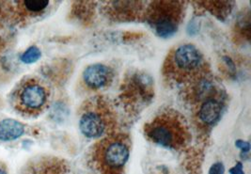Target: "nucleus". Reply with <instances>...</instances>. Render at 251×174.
Wrapping results in <instances>:
<instances>
[{
	"label": "nucleus",
	"mask_w": 251,
	"mask_h": 174,
	"mask_svg": "<svg viewBox=\"0 0 251 174\" xmlns=\"http://www.w3.org/2000/svg\"><path fill=\"white\" fill-rule=\"evenodd\" d=\"M25 125L14 119H3L0 121V141H12L22 137Z\"/></svg>",
	"instance_id": "nucleus-13"
},
{
	"label": "nucleus",
	"mask_w": 251,
	"mask_h": 174,
	"mask_svg": "<svg viewBox=\"0 0 251 174\" xmlns=\"http://www.w3.org/2000/svg\"><path fill=\"white\" fill-rule=\"evenodd\" d=\"M0 174H9L8 168L5 163L0 162Z\"/></svg>",
	"instance_id": "nucleus-18"
},
{
	"label": "nucleus",
	"mask_w": 251,
	"mask_h": 174,
	"mask_svg": "<svg viewBox=\"0 0 251 174\" xmlns=\"http://www.w3.org/2000/svg\"><path fill=\"white\" fill-rule=\"evenodd\" d=\"M197 104H199L198 110L196 111L198 125L204 128L213 127L216 125L223 111L221 93L206 97Z\"/></svg>",
	"instance_id": "nucleus-9"
},
{
	"label": "nucleus",
	"mask_w": 251,
	"mask_h": 174,
	"mask_svg": "<svg viewBox=\"0 0 251 174\" xmlns=\"http://www.w3.org/2000/svg\"><path fill=\"white\" fill-rule=\"evenodd\" d=\"M48 0H16L0 2V22L25 26L43 17L50 7Z\"/></svg>",
	"instance_id": "nucleus-7"
},
{
	"label": "nucleus",
	"mask_w": 251,
	"mask_h": 174,
	"mask_svg": "<svg viewBox=\"0 0 251 174\" xmlns=\"http://www.w3.org/2000/svg\"><path fill=\"white\" fill-rule=\"evenodd\" d=\"M143 2L138 1H113L104 6V12L107 16L119 21H134L140 18L144 13Z\"/></svg>",
	"instance_id": "nucleus-12"
},
{
	"label": "nucleus",
	"mask_w": 251,
	"mask_h": 174,
	"mask_svg": "<svg viewBox=\"0 0 251 174\" xmlns=\"http://www.w3.org/2000/svg\"><path fill=\"white\" fill-rule=\"evenodd\" d=\"M235 146H236L238 149H240V150L245 151V152H247V151H249L251 150V144H250L248 141H245V140H242V139L236 140Z\"/></svg>",
	"instance_id": "nucleus-16"
},
{
	"label": "nucleus",
	"mask_w": 251,
	"mask_h": 174,
	"mask_svg": "<svg viewBox=\"0 0 251 174\" xmlns=\"http://www.w3.org/2000/svg\"><path fill=\"white\" fill-rule=\"evenodd\" d=\"M144 15L156 34L169 38L177 32L184 16L183 2L154 1L146 9Z\"/></svg>",
	"instance_id": "nucleus-6"
},
{
	"label": "nucleus",
	"mask_w": 251,
	"mask_h": 174,
	"mask_svg": "<svg viewBox=\"0 0 251 174\" xmlns=\"http://www.w3.org/2000/svg\"><path fill=\"white\" fill-rule=\"evenodd\" d=\"M163 75L176 84H192L209 75V65L197 47L185 44L174 47L168 54Z\"/></svg>",
	"instance_id": "nucleus-1"
},
{
	"label": "nucleus",
	"mask_w": 251,
	"mask_h": 174,
	"mask_svg": "<svg viewBox=\"0 0 251 174\" xmlns=\"http://www.w3.org/2000/svg\"><path fill=\"white\" fill-rule=\"evenodd\" d=\"M20 174H69L64 160L51 155L35 157L25 165Z\"/></svg>",
	"instance_id": "nucleus-11"
},
{
	"label": "nucleus",
	"mask_w": 251,
	"mask_h": 174,
	"mask_svg": "<svg viewBox=\"0 0 251 174\" xmlns=\"http://www.w3.org/2000/svg\"><path fill=\"white\" fill-rule=\"evenodd\" d=\"M130 151L129 137L114 133L98 140L92 146L90 164L99 174H124Z\"/></svg>",
	"instance_id": "nucleus-3"
},
{
	"label": "nucleus",
	"mask_w": 251,
	"mask_h": 174,
	"mask_svg": "<svg viewBox=\"0 0 251 174\" xmlns=\"http://www.w3.org/2000/svg\"><path fill=\"white\" fill-rule=\"evenodd\" d=\"M224 172H225L224 165H223L222 163L217 162L215 163V164L211 167L209 174H224Z\"/></svg>",
	"instance_id": "nucleus-15"
},
{
	"label": "nucleus",
	"mask_w": 251,
	"mask_h": 174,
	"mask_svg": "<svg viewBox=\"0 0 251 174\" xmlns=\"http://www.w3.org/2000/svg\"><path fill=\"white\" fill-rule=\"evenodd\" d=\"M121 99L129 111H141L154 96L151 77L141 72L130 74L121 88Z\"/></svg>",
	"instance_id": "nucleus-8"
},
{
	"label": "nucleus",
	"mask_w": 251,
	"mask_h": 174,
	"mask_svg": "<svg viewBox=\"0 0 251 174\" xmlns=\"http://www.w3.org/2000/svg\"><path fill=\"white\" fill-rule=\"evenodd\" d=\"M146 138L165 148L183 150L191 140L186 120L174 109L161 111L144 126Z\"/></svg>",
	"instance_id": "nucleus-2"
},
{
	"label": "nucleus",
	"mask_w": 251,
	"mask_h": 174,
	"mask_svg": "<svg viewBox=\"0 0 251 174\" xmlns=\"http://www.w3.org/2000/svg\"><path fill=\"white\" fill-rule=\"evenodd\" d=\"M117 124L114 108L101 96L89 99L80 109V131L88 139H100L114 134Z\"/></svg>",
	"instance_id": "nucleus-5"
},
{
	"label": "nucleus",
	"mask_w": 251,
	"mask_h": 174,
	"mask_svg": "<svg viewBox=\"0 0 251 174\" xmlns=\"http://www.w3.org/2000/svg\"><path fill=\"white\" fill-rule=\"evenodd\" d=\"M229 174H245L243 171V165L242 163H238L237 165H235L233 168H231L229 170Z\"/></svg>",
	"instance_id": "nucleus-17"
},
{
	"label": "nucleus",
	"mask_w": 251,
	"mask_h": 174,
	"mask_svg": "<svg viewBox=\"0 0 251 174\" xmlns=\"http://www.w3.org/2000/svg\"><path fill=\"white\" fill-rule=\"evenodd\" d=\"M115 73L110 66L95 63L88 66L82 75V82L87 89L97 92L108 88L114 79Z\"/></svg>",
	"instance_id": "nucleus-10"
},
{
	"label": "nucleus",
	"mask_w": 251,
	"mask_h": 174,
	"mask_svg": "<svg viewBox=\"0 0 251 174\" xmlns=\"http://www.w3.org/2000/svg\"><path fill=\"white\" fill-rule=\"evenodd\" d=\"M51 91L46 82L35 76H25L17 83L11 93V104L21 116H40L50 104Z\"/></svg>",
	"instance_id": "nucleus-4"
},
{
	"label": "nucleus",
	"mask_w": 251,
	"mask_h": 174,
	"mask_svg": "<svg viewBox=\"0 0 251 174\" xmlns=\"http://www.w3.org/2000/svg\"><path fill=\"white\" fill-rule=\"evenodd\" d=\"M42 57V52L37 47L27 48L21 56V61L25 64H32L37 62Z\"/></svg>",
	"instance_id": "nucleus-14"
}]
</instances>
